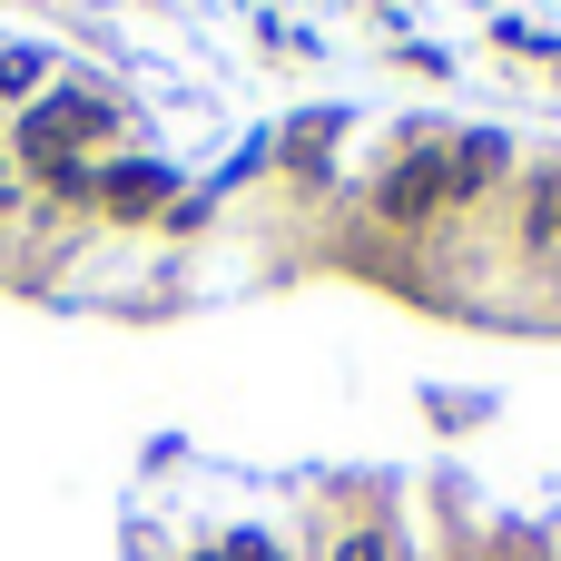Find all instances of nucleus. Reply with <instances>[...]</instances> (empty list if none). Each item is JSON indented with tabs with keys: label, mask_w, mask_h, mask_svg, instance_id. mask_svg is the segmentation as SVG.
<instances>
[{
	"label": "nucleus",
	"mask_w": 561,
	"mask_h": 561,
	"mask_svg": "<svg viewBox=\"0 0 561 561\" xmlns=\"http://www.w3.org/2000/svg\"><path fill=\"white\" fill-rule=\"evenodd\" d=\"M99 128H108V108H99V99H39V108H30V158H39V168H59V158H69V148H89Z\"/></svg>",
	"instance_id": "f257e3e1"
},
{
	"label": "nucleus",
	"mask_w": 561,
	"mask_h": 561,
	"mask_svg": "<svg viewBox=\"0 0 561 561\" xmlns=\"http://www.w3.org/2000/svg\"><path fill=\"white\" fill-rule=\"evenodd\" d=\"M444 197H454V158H434V148L404 158V168L385 178V217H434Z\"/></svg>",
	"instance_id": "f03ea898"
},
{
	"label": "nucleus",
	"mask_w": 561,
	"mask_h": 561,
	"mask_svg": "<svg viewBox=\"0 0 561 561\" xmlns=\"http://www.w3.org/2000/svg\"><path fill=\"white\" fill-rule=\"evenodd\" d=\"M523 227H533V247H561V168L533 178V207H523Z\"/></svg>",
	"instance_id": "7ed1b4c3"
},
{
	"label": "nucleus",
	"mask_w": 561,
	"mask_h": 561,
	"mask_svg": "<svg viewBox=\"0 0 561 561\" xmlns=\"http://www.w3.org/2000/svg\"><path fill=\"white\" fill-rule=\"evenodd\" d=\"M335 561H385V542H375V533H355V542H345Z\"/></svg>",
	"instance_id": "20e7f679"
}]
</instances>
